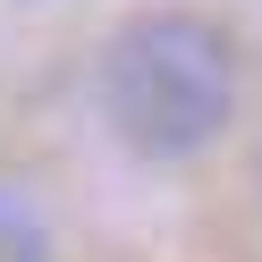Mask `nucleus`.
<instances>
[{
    "mask_svg": "<svg viewBox=\"0 0 262 262\" xmlns=\"http://www.w3.org/2000/svg\"><path fill=\"white\" fill-rule=\"evenodd\" d=\"M93 102L136 161H194L237 119V51L194 9H136L93 59Z\"/></svg>",
    "mask_w": 262,
    "mask_h": 262,
    "instance_id": "f257e3e1",
    "label": "nucleus"
},
{
    "mask_svg": "<svg viewBox=\"0 0 262 262\" xmlns=\"http://www.w3.org/2000/svg\"><path fill=\"white\" fill-rule=\"evenodd\" d=\"M0 262H51V220L17 186H0Z\"/></svg>",
    "mask_w": 262,
    "mask_h": 262,
    "instance_id": "f03ea898",
    "label": "nucleus"
}]
</instances>
